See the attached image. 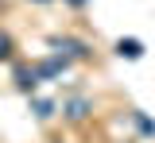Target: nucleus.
I'll list each match as a JSON object with an SVG mask.
<instances>
[{
	"label": "nucleus",
	"instance_id": "obj_1",
	"mask_svg": "<svg viewBox=\"0 0 155 143\" xmlns=\"http://www.w3.org/2000/svg\"><path fill=\"white\" fill-rule=\"evenodd\" d=\"M66 66H70V58L54 50L51 58H43V62L35 66V78H39V81H51V78H58V74H66Z\"/></svg>",
	"mask_w": 155,
	"mask_h": 143
},
{
	"label": "nucleus",
	"instance_id": "obj_2",
	"mask_svg": "<svg viewBox=\"0 0 155 143\" xmlns=\"http://www.w3.org/2000/svg\"><path fill=\"white\" fill-rule=\"evenodd\" d=\"M89 112H93V101H89V97H70V101L62 104V116H66L70 124H81Z\"/></svg>",
	"mask_w": 155,
	"mask_h": 143
},
{
	"label": "nucleus",
	"instance_id": "obj_3",
	"mask_svg": "<svg viewBox=\"0 0 155 143\" xmlns=\"http://www.w3.org/2000/svg\"><path fill=\"white\" fill-rule=\"evenodd\" d=\"M51 46H54L58 54H66V58H85L89 54V46L81 39H51Z\"/></svg>",
	"mask_w": 155,
	"mask_h": 143
},
{
	"label": "nucleus",
	"instance_id": "obj_4",
	"mask_svg": "<svg viewBox=\"0 0 155 143\" xmlns=\"http://www.w3.org/2000/svg\"><path fill=\"white\" fill-rule=\"evenodd\" d=\"M116 54H120V58H143V43H140V39H120V43H116Z\"/></svg>",
	"mask_w": 155,
	"mask_h": 143
},
{
	"label": "nucleus",
	"instance_id": "obj_5",
	"mask_svg": "<svg viewBox=\"0 0 155 143\" xmlns=\"http://www.w3.org/2000/svg\"><path fill=\"white\" fill-rule=\"evenodd\" d=\"M16 85L23 89V93H31L39 85V78H35V70H27V66H16Z\"/></svg>",
	"mask_w": 155,
	"mask_h": 143
},
{
	"label": "nucleus",
	"instance_id": "obj_6",
	"mask_svg": "<svg viewBox=\"0 0 155 143\" xmlns=\"http://www.w3.org/2000/svg\"><path fill=\"white\" fill-rule=\"evenodd\" d=\"M31 112H35L39 120H51V116H54V101H47V97H35V101H31Z\"/></svg>",
	"mask_w": 155,
	"mask_h": 143
},
{
	"label": "nucleus",
	"instance_id": "obj_7",
	"mask_svg": "<svg viewBox=\"0 0 155 143\" xmlns=\"http://www.w3.org/2000/svg\"><path fill=\"white\" fill-rule=\"evenodd\" d=\"M4 58H12V39H8V35H0V62Z\"/></svg>",
	"mask_w": 155,
	"mask_h": 143
},
{
	"label": "nucleus",
	"instance_id": "obj_8",
	"mask_svg": "<svg viewBox=\"0 0 155 143\" xmlns=\"http://www.w3.org/2000/svg\"><path fill=\"white\" fill-rule=\"evenodd\" d=\"M136 120H140V128H143V132H147V135H151V132H155V124L147 120V116H140V112H136Z\"/></svg>",
	"mask_w": 155,
	"mask_h": 143
},
{
	"label": "nucleus",
	"instance_id": "obj_9",
	"mask_svg": "<svg viewBox=\"0 0 155 143\" xmlns=\"http://www.w3.org/2000/svg\"><path fill=\"white\" fill-rule=\"evenodd\" d=\"M70 4H74V8H81V4H85V0H70Z\"/></svg>",
	"mask_w": 155,
	"mask_h": 143
},
{
	"label": "nucleus",
	"instance_id": "obj_10",
	"mask_svg": "<svg viewBox=\"0 0 155 143\" xmlns=\"http://www.w3.org/2000/svg\"><path fill=\"white\" fill-rule=\"evenodd\" d=\"M35 4H51V0H35Z\"/></svg>",
	"mask_w": 155,
	"mask_h": 143
},
{
	"label": "nucleus",
	"instance_id": "obj_11",
	"mask_svg": "<svg viewBox=\"0 0 155 143\" xmlns=\"http://www.w3.org/2000/svg\"><path fill=\"white\" fill-rule=\"evenodd\" d=\"M0 8H4V0H0Z\"/></svg>",
	"mask_w": 155,
	"mask_h": 143
}]
</instances>
